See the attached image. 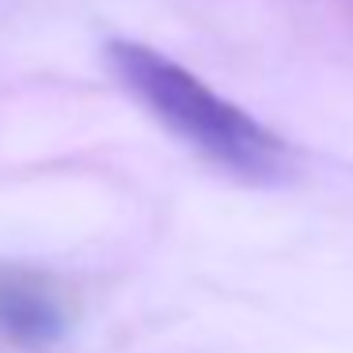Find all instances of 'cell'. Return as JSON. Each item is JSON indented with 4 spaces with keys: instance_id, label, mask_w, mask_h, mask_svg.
Returning <instances> with one entry per match:
<instances>
[{
    "instance_id": "cell-1",
    "label": "cell",
    "mask_w": 353,
    "mask_h": 353,
    "mask_svg": "<svg viewBox=\"0 0 353 353\" xmlns=\"http://www.w3.org/2000/svg\"><path fill=\"white\" fill-rule=\"evenodd\" d=\"M107 65L156 122H163L221 171L254 186H277L292 175V152L274 130L205 88L171 57L118 39L107 46Z\"/></svg>"
},
{
    "instance_id": "cell-2",
    "label": "cell",
    "mask_w": 353,
    "mask_h": 353,
    "mask_svg": "<svg viewBox=\"0 0 353 353\" xmlns=\"http://www.w3.org/2000/svg\"><path fill=\"white\" fill-rule=\"evenodd\" d=\"M72 327L69 300L46 274L0 266V342L16 350H50Z\"/></svg>"
}]
</instances>
